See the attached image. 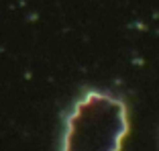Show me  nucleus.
Listing matches in <instances>:
<instances>
[{"label": "nucleus", "mask_w": 159, "mask_h": 151, "mask_svg": "<svg viewBox=\"0 0 159 151\" xmlns=\"http://www.w3.org/2000/svg\"><path fill=\"white\" fill-rule=\"evenodd\" d=\"M126 131L125 104L108 94L90 92L67 117L63 151H118Z\"/></svg>", "instance_id": "1"}]
</instances>
